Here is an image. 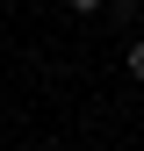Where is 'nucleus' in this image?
<instances>
[{
    "label": "nucleus",
    "instance_id": "obj_1",
    "mask_svg": "<svg viewBox=\"0 0 144 151\" xmlns=\"http://www.w3.org/2000/svg\"><path fill=\"white\" fill-rule=\"evenodd\" d=\"M130 79H144V36L130 43Z\"/></svg>",
    "mask_w": 144,
    "mask_h": 151
},
{
    "label": "nucleus",
    "instance_id": "obj_2",
    "mask_svg": "<svg viewBox=\"0 0 144 151\" xmlns=\"http://www.w3.org/2000/svg\"><path fill=\"white\" fill-rule=\"evenodd\" d=\"M65 7H72V14H94V7H101V0H65Z\"/></svg>",
    "mask_w": 144,
    "mask_h": 151
}]
</instances>
